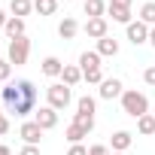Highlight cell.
<instances>
[{
  "label": "cell",
  "mask_w": 155,
  "mask_h": 155,
  "mask_svg": "<svg viewBox=\"0 0 155 155\" xmlns=\"http://www.w3.org/2000/svg\"><path fill=\"white\" fill-rule=\"evenodd\" d=\"M46 76H52V79H58V76L64 73V64H61V58H55V55H49V58H43V67H40Z\"/></svg>",
  "instance_id": "7c38bea8"
},
{
  "label": "cell",
  "mask_w": 155,
  "mask_h": 155,
  "mask_svg": "<svg viewBox=\"0 0 155 155\" xmlns=\"http://www.w3.org/2000/svg\"><path fill=\"white\" fill-rule=\"evenodd\" d=\"M6 131H9V119H6V113H3V110H0V137H3Z\"/></svg>",
  "instance_id": "4dcf8cb0"
},
{
  "label": "cell",
  "mask_w": 155,
  "mask_h": 155,
  "mask_svg": "<svg viewBox=\"0 0 155 155\" xmlns=\"http://www.w3.org/2000/svg\"><path fill=\"white\" fill-rule=\"evenodd\" d=\"M91 40H104V37H110V28H107V18H88L85 21V28H82Z\"/></svg>",
  "instance_id": "9c48e42d"
},
{
  "label": "cell",
  "mask_w": 155,
  "mask_h": 155,
  "mask_svg": "<svg viewBox=\"0 0 155 155\" xmlns=\"http://www.w3.org/2000/svg\"><path fill=\"white\" fill-rule=\"evenodd\" d=\"M143 79H146V85H155V64L143 70Z\"/></svg>",
  "instance_id": "f1b7e54d"
},
{
  "label": "cell",
  "mask_w": 155,
  "mask_h": 155,
  "mask_svg": "<svg viewBox=\"0 0 155 155\" xmlns=\"http://www.w3.org/2000/svg\"><path fill=\"white\" fill-rule=\"evenodd\" d=\"M101 58H116L119 55V40L116 37H104V40H97V49H94Z\"/></svg>",
  "instance_id": "30bf717a"
},
{
  "label": "cell",
  "mask_w": 155,
  "mask_h": 155,
  "mask_svg": "<svg viewBox=\"0 0 155 155\" xmlns=\"http://www.w3.org/2000/svg\"><path fill=\"white\" fill-rule=\"evenodd\" d=\"M31 9H34V0H9V12H12L15 18L31 15Z\"/></svg>",
  "instance_id": "e0dca14e"
},
{
  "label": "cell",
  "mask_w": 155,
  "mask_h": 155,
  "mask_svg": "<svg viewBox=\"0 0 155 155\" xmlns=\"http://www.w3.org/2000/svg\"><path fill=\"white\" fill-rule=\"evenodd\" d=\"M82 9H85L88 18H104L107 15V3H104V0H85Z\"/></svg>",
  "instance_id": "5bb4252c"
},
{
  "label": "cell",
  "mask_w": 155,
  "mask_h": 155,
  "mask_svg": "<svg viewBox=\"0 0 155 155\" xmlns=\"http://www.w3.org/2000/svg\"><path fill=\"white\" fill-rule=\"evenodd\" d=\"M18 137L28 143V146H40V140H43V128L31 119V122H21V128H18Z\"/></svg>",
  "instance_id": "5b68a950"
},
{
  "label": "cell",
  "mask_w": 155,
  "mask_h": 155,
  "mask_svg": "<svg viewBox=\"0 0 155 155\" xmlns=\"http://www.w3.org/2000/svg\"><path fill=\"white\" fill-rule=\"evenodd\" d=\"M64 137H67V140H70V146H73V143H82V140L88 137V131H82L79 125H67V131H64Z\"/></svg>",
  "instance_id": "603a6c76"
},
{
  "label": "cell",
  "mask_w": 155,
  "mask_h": 155,
  "mask_svg": "<svg viewBox=\"0 0 155 155\" xmlns=\"http://www.w3.org/2000/svg\"><path fill=\"white\" fill-rule=\"evenodd\" d=\"M6 21H9V15H6L3 9H0V28H6Z\"/></svg>",
  "instance_id": "836d02e7"
},
{
  "label": "cell",
  "mask_w": 155,
  "mask_h": 155,
  "mask_svg": "<svg viewBox=\"0 0 155 155\" xmlns=\"http://www.w3.org/2000/svg\"><path fill=\"white\" fill-rule=\"evenodd\" d=\"M34 122H37L43 131H52V128L58 125V110H52V107H40V110L34 113Z\"/></svg>",
  "instance_id": "ba28073f"
},
{
  "label": "cell",
  "mask_w": 155,
  "mask_h": 155,
  "mask_svg": "<svg viewBox=\"0 0 155 155\" xmlns=\"http://www.w3.org/2000/svg\"><path fill=\"white\" fill-rule=\"evenodd\" d=\"M82 79H85V82H91V85H101V82H104V73H101V67H97V70L82 73Z\"/></svg>",
  "instance_id": "484cf974"
},
{
  "label": "cell",
  "mask_w": 155,
  "mask_h": 155,
  "mask_svg": "<svg viewBox=\"0 0 155 155\" xmlns=\"http://www.w3.org/2000/svg\"><path fill=\"white\" fill-rule=\"evenodd\" d=\"M0 155H12V149H9L6 143H0Z\"/></svg>",
  "instance_id": "e575fe53"
},
{
  "label": "cell",
  "mask_w": 155,
  "mask_h": 155,
  "mask_svg": "<svg viewBox=\"0 0 155 155\" xmlns=\"http://www.w3.org/2000/svg\"><path fill=\"white\" fill-rule=\"evenodd\" d=\"M110 6H125V9H131V0H110Z\"/></svg>",
  "instance_id": "d6a6232c"
},
{
  "label": "cell",
  "mask_w": 155,
  "mask_h": 155,
  "mask_svg": "<svg viewBox=\"0 0 155 155\" xmlns=\"http://www.w3.org/2000/svg\"><path fill=\"white\" fill-rule=\"evenodd\" d=\"M0 91H3V88H0Z\"/></svg>",
  "instance_id": "74e56055"
},
{
  "label": "cell",
  "mask_w": 155,
  "mask_h": 155,
  "mask_svg": "<svg viewBox=\"0 0 155 155\" xmlns=\"http://www.w3.org/2000/svg\"><path fill=\"white\" fill-rule=\"evenodd\" d=\"M122 110H125L131 119H140V116L149 113V97H146L143 91H137V88H125V94H122Z\"/></svg>",
  "instance_id": "7a4b0ae2"
},
{
  "label": "cell",
  "mask_w": 155,
  "mask_h": 155,
  "mask_svg": "<svg viewBox=\"0 0 155 155\" xmlns=\"http://www.w3.org/2000/svg\"><path fill=\"white\" fill-rule=\"evenodd\" d=\"M0 97H3L6 104V113L25 119L28 113H37V88L31 79H18V82H6L3 91H0Z\"/></svg>",
  "instance_id": "6da1fadb"
},
{
  "label": "cell",
  "mask_w": 155,
  "mask_h": 155,
  "mask_svg": "<svg viewBox=\"0 0 155 155\" xmlns=\"http://www.w3.org/2000/svg\"><path fill=\"white\" fill-rule=\"evenodd\" d=\"M6 34H9V40H15V37H25V18H15V15H9V21H6V28H3Z\"/></svg>",
  "instance_id": "ffe728a7"
},
{
  "label": "cell",
  "mask_w": 155,
  "mask_h": 155,
  "mask_svg": "<svg viewBox=\"0 0 155 155\" xmlns=\"http://www.w3.org/2000/svg\"><path fill=\"white\" fill-rule=\"evenodd\" d=\"M28 58H31V40H28V37H15V40H9L6 61H9L12 67H25Z\"/></svg>",
  "instance_id": "3957f363"
},
{
  "label": "cell",
  "mask_w": 155,
  "mask_h": 155,
  "mask_svg": "<svg viewBox=\"0 0 155 155\" xmlns=\"http://www.w3.org/2000/svg\"><path fill=\"white\" fill-rule=\"evenodd\" d=\"M107 15H113V21H119V25H131V9H125V6H110L107 3Z\"/></svg>",
  "instance_id": "d6986e66"
},
{
  "label": "cell",
  "mask_w": 155,
  "mask_h": 155,
  "mask_svg": "<svg viewBox=\"0 0 155 155\" xmlns=\"http://www.w3.org/2000/svg\"><path fill=\"white\" fill-rule=\"evenodd\" d=\"M137 131H140L143 137H152V134H155V113L140 116V119H137Z\"/></svg>",
  "instance_id": "ac0fdd59"
},
{
  "label": "cell",
  "mask_w": 155,
  "mask_h": 155,
  "mask_svg": "<svg viewBox=\"0 0 155 155\" xmlns=\"http://www.w3.org/2000/svg\"><path fill=\"white\" fill-rule=\"evenodd\" d=\"M97 94H101L104 101H113V97H122V94H125V85H122V79L113 76V79H104V82H101Z\"/></svg>",
  "instance_id": "8992f818"
},
{
  "label": "cell",
  "mask_w": 155,
  "mask_h": 155,
  "mask_svg": "<svg viewBox=\"0 0 155 155\" xmlns=\"http://www.w3.org/2000/svg\"><path fill=\"white\" fill-rule=\"evenodd\" d=\"M9 76H12V64L9 61H0V85L9 82Z\"/></svg>",
  "instance_id": "4316f807"
},
{
  "label": "cell",
  "mask_w": 155,
  "mask_h": 155,
  "mask_svg": "<svg viewBox=\"0 0 155 155\" xmlns=\"http://www.w3.org/2000/svg\"><path fill=\"white\" fill-rule=\"evenodd\" d=\"M76 34H79V21L67 15V18H64V21L58 25V37H61V40H73Z\"/></svg>",
  "instance_id": "4fadbf2b"
},
{
  "label": "cell",
  "mask_w": 155,
  "mask_h": 155,
  "mask_svg": "<svg viewBox=\"0 0 155 155\" xmlns=\"http://www.w3.org/2000/svg\"><path fill=\"white\" fill-rule=\"evenodd\" d=\"M94 110H97V101H94L91 94H82L79 101H76V113H88V116H94Z\"/></svg>",
  "instance_id": "44dd1931"
},
{
  "label": "cell",
  "mask_w": 155,
  "mask_h": 155,
  "mask_svg": "<svg viewBox=\"0 0 155 155\" xmlns=\"http://www.w3.org/2000/svg\"><path fill=\"white\" fill-rule=\"evenodd\" d=\"M97 67H101V55H97V52H82V55H79V70H82V73L97 70Z\"/></svg>",
  "instance_id": "2e32d148"
},
{
  "label": "cell",
  "mask_w": 155,
  "mask_h": 155,
  "mask_svg": "<svg viewBox=\"0 0 155 155\" xmlns=\"http://www.w3.org/2000/svg\"><path fill=\"white\" fill-rule=\"evenodd\" d=\"M113 155H125V152H113Z\"/></svg>",
  "instance_id": "8d00e7d4"
},
{
  "label": "cell",
  "mask_w": 155,
  "mask_h": 155,
  "mask_svg": "<svg viewBox=\"0 0 155 155\" xmlns=\"http://www.w3.org/2000/svg\"><path fill=\"white\" fill-rule=\"evenodd\" d=\"M73 125H79L82 131L91 134V131H94V116H88V113H76V116H73Z\"/></svg>",
  "instance_id": "d4e9b609"
},
{
  "label": "cell",
  "mask_w": 155,
  "mask_h": 155,
  "mask_svg": "<svg viewBox=\"0 0 155 155\" xmlns=\"http://www.w3.org/2000/svg\"><path fill=\"white\" fill-rule=\"evenodd\" d=\"M18 155H40V146H28V143H25Z\"/></svg>",
  "instance_id": "1f68e13d"
},
{
  "label": "cell",
  "mask_w": 155,
  "mask_h": 155,
  "mask_svg": "<svg viewBox=\"0 0 155 155\" xmlns=\"http://www.w3.org/2000/svg\"><path fill=\"white\" fill-rule=\"evenodd\" d=\"M67 155H88V149H85L82 143H73V146L67 149Z\"/></svg>",
  "instance_id": "83f0119b"
},
{
  "label": "cell",
  "mask_w": 155,
  "mask_h": 155,
  "mask_svg": "<svg viewBox=\"0 0 155 155\" xmlns=\"http://www.w3.org/2000/svg\"><path fill=\"white\" fill-rule=\"evenodd\" d=\"M131 143H134V134H131V131H116V134H113V140H110L113 152H128V149H131Z\"/></svg>",
  "instance_id": "8fae6325"
},
{
  "label": "cell",
  "mask_w": 155,
  "mask_h": 155,
  "mask_svg": "<svg viewBox=\"0 0 155 155\" xmlns=\"http://www.w3.org/2000/svg\"><path fill=\"white\" fill-rule=\"evenodd\" d=\"M79 79H82V70L76 67V64H64V73H61V82L73 88V85L79 82Z\"/></svg>",
  "instance_id": "9a60e30c"
},
{
  "label": "cell",
  "mask_w": 155,
  "mask_h": 155,
  "mask_svg": "<svg viewBox=\"0 0 155 155\" xmlns=\"http://www.w3.org/2000/svg\"><path fill=\"white\" fill-rule=\"evenodd\" d=\"M140 21L149 25V28H155V0H149V3L140 6Z\"/></svg>",
  "instance_id": "7402d4cb"
},
{
  "label": "cell",
  "mask_w": 155,
  "mask_h": 155,
  "mask_svg": "<svg viewBox=\"0 0 155 155\" xmlns=\"http://www.w3.org/2000/svg\"><path fill=\"white\" fill-rule=\"evenodd\" d=\"M34 9H37L40 15H55L58 0H34Z\"/></svg>",
  "instance_id": "cb8c5ba5"
},
{
  "label": "cell",
  "mask_w": 155,
  "mask_h": 155,
  "mask_svg": "<svg viewBox=\"0 0 155 155\" xmlns=\"http://www.w3.org/2000/svg\"><path fill=\"white\" fill-rule=\"evenodd\" d=\"M149 43L155 46V28H149Z\"/></svg>",
  "instance_id": "d590c367"
},
{
  "label": "cell",
  "mask_w": 155,
  "mask_h": 155,
  "mask_svg": "<svg viewBox=\"0 0 155 155\" xmlns=\"http://www.w3.org/2000/svg\"><path fill=\"white\" fill-rule=\"evenodd\" d=\"M128 40H131V46H143V43H149V25H143L140 18L131 21V25H128Z\"/></svg>",
  "instance_id": "52a82bcc"
},
{
  "label": "cell",
  "mask_w": 155,
  "mask_h": 155,
  "mask_svg": "<svg viewBox=\"0 0 155 155\" xmlns=\"http://www.w3.org/2000/svg\"><path fill=\"white\" fill-rule=\"evenodd\" d=\"M88 155H110V146H101V143H97V146L88 149Z\"/></svg>",
  "instance_id": "f546056e"
},
{
  "label": "cell",
  "mask_w": 155,
  "mask_h": 155,
  "mask_svg": "<svg viewBox=\"0 0 155 155\" xmlns=\"http://www.w3.org/2000/svg\"><path fill=\"white\" fill-rule=\"evenodd\" d=\"M46 101H49L52 110H67L70 101H73V91H70V85H64V82H52V85L46 88Z\"/></svg>",
  "instance_id": "277c9868"
}]
</instances>
